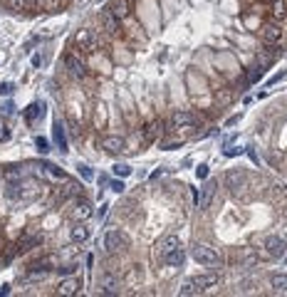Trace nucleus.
<instances>
[{"label":"nucleus","mask_w":287,"mask_h":297,"mask_svg":"<svg viewBox=\"0 0 287 297\" xmlns=\"http://www.w3.org/2000/svg\"><path fill=\"white\" fill-rule=\"evenodd\" d=\"M114 173L121 176V178H127V176L132 173V166H129V164H116V166H114Z\"/></svg>","instance_id":"2f4dec72"},{"label":"nucleus","mask_w":287,"mask_h":297,"mask_svg":"<svg viewBox=\"0 0 287 297\" xmlns=\"http://www.w3.org/2000/svg\"><path fill=\"white\" fill-rule=\"evenodd\" d=\"M260 77H263V69H260V67L255 64V67L250 69V74H248V80H250V82H258Z\"/></svg>","instance_id":"f704fd0d"},{"label":"nucleus","mask_w":287,"mask_h":297,"mask_svg":"<svg viewBox=\"0 0 287 297\" xmlns=\"http://www.w3.org/2000/svg\"><path fill=\"white\" fill-rule=\"evenodd\" d=\"M124 146H127L124 136H104L102 139V148L104 151H111V154H121L124 151Z\"/></svg>","instance_id":"f8f14e48"},{"label":"nucleus","mask_w":287,"mask_h":297,"mask_svg":"<svg viewBox=\"0 0 287 297\" xmlns=\"http://www.w3.org/2000/svg\"><path fill=\"white\" fill-rule=\"evenodd\" d=\"M40 64H43V57L35 55V57H32V67H40Z\"/></svg>","instance_id":"a19ab883"},{"label":"nucleus","mask_w":287,"mask_h":297,"mask_svg":"<svg viewBox=\"0 0 287 297\" xmlns=\"http://www.w3.org/2000/svg\"><path fill=\"white\" fill-rule=\"evenodd\" d=\"M52 134H55L57 148L65 154V151H67V139H65V127H62V122H57V119H55V129H52Z\"/></svg>","instance_id":"4be33fe9"},{"label":"nucleus","mask_w":287,"mask_h":297,"mask_svg":"<svg viewBox=\"0 0 287 297\" xmlns=\"http://www.w3.org/2000/svg\"><path fill=\"white\" fill-rule=\"evenodd\" d=\"M200 292H203V290H200L193 280H186V282L178 287V295H181V297H193V295H200Z\"/></svg>","instance_id":"b1692460"},{"label":"nucleus","mask_w":287,"mask_h":297,"mask_svg":"<svg viewBox=\"0 0 287 297\" xmlns=\"http://www.w3.org/2000/svg\"><path fill=\"white\" fill-rule=\"evenodd\" d=\"M272 18L275 20H282L285 18V13H287V5H285V0H272Z\"/></svg>","instance_id":"a878e982"},{"label":"nucleus","mask_w":287,"mask_h":297,"mask_svg":"<svg viewBox=\"0 0 287 297\" xmlns=\"http://www.w3.org/2000/svg\"><path fill=\"white\" fill-rule=\"evenodd\" d=\"M77 171L82 173V178H85V181H92V169H89L87 164H79V166H77Z\"/></svg>","instance_id":"473e14b6"},{"label":"nucleus","mask_w":287,"mask_h":297,"mask_svg":"<svg viewBox=\"0 0 287 297\" xmlns=\"http://www.w3.org/2000/svg\"><path fill=\"white\" fill-rule=\"evenodd\" d=\"M3 114H5V117L13 114V104H5V106H3Z\"/></svg>","instance_id":"ea45409f"},{"label":"nucleus","mask_w":287,"mask_h":297,"mask_svg":"<svg viewBox=\"0 0 287 297\" xmlns=\"http://www.w3.org/2000/svg\"><path fill=\"white\" fill-rule=\"evenodd\" d=\"M161 136H163V122H161V119L149 122L146 129H144V139H146V141H156V139H161Z\"/></svg>","instance_id":"dca6fc26"},{"label":"nucleus","mask_w":287,"mask_h":297,"mask_svg":"<svg viewBox=\"0 0 287 297\" xmlns=\"http://www.w3.org/2000/svg\"><path fill=\"white\" fill-rule=\"evenodd\" d=\"M277 57H280V47H277V45H267L263 52H258L255 62H258V67H260V69H265V67H270Z\"/></svg>","instance_id":"6e6552de"},{"label":"nucleus","mask_w":287,"mask_h":297,"mask_svg":"<svg viewBox=\"0 0 287 297\" xmlns=\"http://www.w3.org/2000/svg\"><path fill=\"white\" fill-rule=\"evenodd\" d=\"M65 69H67V74L72 80H85L87 77V64H85V60H82L79 52L65 55Z\"/></svg>","instance_id":"20e7f679"},{"label":"nucleus","mask_w":287,"mask_h":297,"mask_svg":"<svg viewBox=\"0 0 287 297\" xmlns=\"http://www.w3.org/2000/svg\"><path fill=\"white\" fill-rule=\"evenodd\" d=\"M69 238H72V243H85L89 238V228L82 226V223H77V226L69 231Z\"/></svg>","instance_id":"412c9836"},{"label":"nucleus","mask_w":287,"mask_h":297,"mask_svg":"<svg viewBox=\"0 0 287 297\" xmlns=\"http://www.w3.org/2000/svg\"><path fill=\"white\" fill-rule=\"evenodd\" d=\"M35 146H37L40 154H47V151H50V144H47L45 136H37V139H35Z\"/></svg>","instance_id":"7c9ffc66"},{"label":"nucleus","mask_w":287,"mask_h":297,"mask_svg":"<svg viewBox=\"0 0 287 297\" xmlns=\"http://www.w3.org/2000/svg\"><path fill=\"white\" fill-rule=\"evenodd\" d=\"M191 255H193L196 263L203 265V268H218L221 265V255L216 253V248H211L206 243H196L193 250H191Z\"/></svg>","instance_id":"f257e3e1"},{"label":"nucleus","mask_w":287,"mask_h":297,"mask_svg":"<svg viewBox=\"0 0 287 297\" xmlns=\"http://www.w3.org/2000/svg\"><path fill=\"white\" fill-rule=\"evenodd\" d=\"M79 193H82V186L77 181H67V186L55 196V206H60V203H65V201H69V198H74Z\"/></svg>","instance_id":"1a4fd4ad"},{"label":"nucleus","mask_w":287,"mask_h":297,"mask_svg":"<svg viewBox=\"0 0 287 297\" xmlns=\"http://www.w3.org/2000/svg\"><path fill=\"white\" fill-rule=\"evenodd\" d=\"M5 176H8V178H15V176H20V169H18V166H8Z\"/></svg>","instance_id":"58836bf2"},{"label":"nucleus","mask_w":287,"mask_h":297,"mask_svg":"<svg viewBox=\"0 0 287 297\" xmlns=\"http://www.w3.org/2000/svg\"><path fill=\"white\" fill-rule=\"evenodd\" d=\"M55 270H57L60 275H69V273H74V270H77V265H74V263H67V265H57Z\"/></svg>","instance_id":"72a5a7b5"},{"label":"nucleus","mask_w":287,"mask_h":297,"mask_svg":"<svg viewBox=\"0 0 287 297\" xmlns=\"http://www.w3.org/2000/svg\"><path fill=\"white\" fill-rule=\"evenodd\" d=\"M230 102H233V89H230V87L216 89V104H221V106H228Z\"/></svg>","instance_id":"393cba45"},{"label":"nucleus","mask_w":287,"mask_h":297,"mask_svg":"<svg viewBox=\"0 0 287 297\" xmlns=\"http://www.w3.org/2000/svg\"><path fill=\"white\" fill-rule=\"evenodd\" d=\"M92 215H94V211H92V203H89L87 198L74 196V198L69 201V218H72L74 223H85V220H89Z\"/></svg>","instance_id":"7ed1b4c3"},{"label":"nucleus","mask_w":287,"mask_h":297,"mask_svg":"<svg viewBox=\"0 0 287 297\" xmlns=\"http://www.w3.org/2000/svg\"><path fill=\"white\" fill-rule=\"evenodd\" d=\"M213 191H216V183H206V189H203V198H200V208H208L211 206V196H213Z\"/></svg>","instance_id":"bb28decb"},{"label":"nucleus","mask_w":287,"mask_h":297,"mask_svg":"<svg viewBox=\"0 0 287 297\" xmlns=\"http://www.w3.org/2000/svg\"><path fill=\"white\" fill-rule=\"evenodd\" d=\"M109 189H111L114 193H121V191H124V181H111Z\"/></svg>","instance_id":"e433bc0d"},{"label":"nucleus","mask_w":287,"mask_h":297,"mask_svg":"<svg viewBox=\"0 0 287 297\" xmlns=\"http://www.w3.org/2000/svg\"><path fill=\"white\" fill-rule=\"evenodd\" d=\"M107 10H109L116 20H127L129 13H132V5H129V0H111Z\"/></svg>","instance_id":"9d476101"},{"label":"nucleus","mask_w":287,"mask_h":297,"mask_svg":"<svg viewBox=\"0 0 287 297\" xmlns=\"http://www.w3.org/2000/svg\"><path fill=\"white\" fill-rule=\"evenodd\" d=\"M129 248V235L124 231H109L104 235V250L107 253H119V250H127Z\"/></svg>","instance_id":"39448f33"},{"label":"nucleus","mask_w":287,"mask_h":297,"mask_svg":"<svg viewBox=\"0 0 287 297\" xmlns=\"http://www.w3.org/2000/svg\"><path fill=\"white\" fill-rule=\"evenodd\" d=\"M260 37L267 42V45H277L280 40H282V27L272 20V22H265L263 27H260Z\"/></svg>","instance_id":"423d86ee"},{"label":"nucleus","mask_w":287,"mask_h":297,"mask_svg":"<svg viewBox=\"0 0 287 297\" xmlns=\"http://www.w3.org/2000/svg\"><path fill=\"white\" fill-rule=\"evenodd\" d=\"M99 22H102V30H104V32H109V35H116V32H119V20H116L109 10H104V13L99 15Z\"/></svg>","instance_id":"a211bd4d"},{"label":"nucleus","mask_w":287,"mask_h":297,"mask_svg":"<svg viewBox=\"0 0 287 297\" xmlns=\"http://www.w3.org/2000/svg\"><path fill=\"white\" fill-rule=\"evenodd\" d=\"M97 47V35L92 30H79L74 37H72V52H79V55H87Z\"/></svg>","instance_id":"f03ea898"},{"label":"nucleus","mask_w":287,"mask_h":297,"mask_svg":"<svg viewBox=\"0 0 287 297\" xmlns=\"http://www.w3.org/2000/svg\"><path fill=\"white\" fill-rule=\"evenodd\" d=\"M13 82H3V85H0V94H3V97H8V94H13Z\"/></svg>","instance_id":"c9c22d12"},{"label":"nucleus","mask_w":287,"mask_h":297,"mask_svg":"<svg viewBox=\"0 0 287 297\" xmlns=\"http://www.w3.org/2000/svg\"><path fill=\"white\" fill-rule=\"evenodd\" d=\"M35 117H37V119L43 117V104H30V106H27L25 119H27V122H35Z\"/></svg>","instance_id":"cd10ccee"},{"label":"nucleus","mask_w":287,"mask_h":297,"mask_svg":"<svg viewBox=\"0 0 287 297\" xmlns=\"http://www.w3.org/2000/svg\"><path fill=\"white\" fill-rule=\"evenodd\" d=\"M79 290H82V280H79V277H65V280L60 282V287H57V292L65 295V297L77 295Z\"/></svg>","instance_id":"4468645a"},{"label":"nucleus","mask_w":287,"mask_h":297,"mask_svg":"<svg viewBox=\"0 0 287 297\" xmlns=\"http://www.w3.org/2000/svg\"><path fill=\"white\" fill-rule=\"evenodd\" d=\"M196 173H198V178H208V166H206V164H200Z\"/></svg>","instance_id":"4c0bfd02"},{"label":"nucleus","mask_w":287,"mask_h":297,"mask_svg":"<svg viewBox=\"0 0 287 297\" xmlns=\"http://www.w3.org/2000/svg\"><path fill=\"white\" fill-rule=\"evenodd\" d=\"M270 285L275 290V295H287V275L285 273H277L270 277Z\"/></svg>","instance_id":"aec40b11"},{"label":"nucleus","mask_w":287,"mask_h":297,"mask_svg":"<svg viewBox=\"0 0 287 297\" xmlns=\"http://www.w3.org/2000/svg\"><path fill=\"white\" fill-rule=\"evenodd\" d=\"M5 3H8V8H10V10H15V13L27 10V0H5Z\"/></svg>","instance_id":"c85d7f7f"},{"label":"nucleus","mask_w":287,"mask_h":297,"mask_svg":"<svg viewBox=\"0 0 287 297\" xmlns=\"http://www.w3.org/2000/svg\"><path fill=\"white\" fill-rule=\"evenodd\" d=\"M171 124L174 127H196V117L191 114V111H186V109H178V111H174Z\"/></svg>","instance_id":"2eb2a0df"},{"label":"nucleus","mask_w":287,"mask_h":297,"mask_svg":"<svg viewBox=\"0 0 287 297\" xmlns=\"http://www.w3.org/2000/svg\"><path fill=\"white\" fill-rule=\"evenodd\" d=\"M176 245H181L176 235H163V238L158 240V245H156V255H158V257H163L166 253H171Z\"/></svg>","instance_id":"f3484780"},{"label":"nucleus","mask_w":287,"mask_h":297,"mask_svg":"<svg viewBox=\"0 0 287 297\" xmlns=\"http://www.w3.org/2000/svg\"><path fill=\"white\" fill-rule=\"evenodd\" d=\"M161 260H163V263H166L169 268H181V265H183V260H186V253H183L181 245H176L171 253H166Z\"/></svg>","instance_id":"ddd939ff"},{"label":"nucleus","mask_w":287,"mask_h":297,"mask_svg":"<svg viewBox=\"0 0 287 297\" xmlns=\"http://www.w3.org/2000/svg\"><path fill=\"white\" fill-rule=\"evenodd\" d=\"M102 287H104V295H116L119 292V280H116V275H104L102 277Z\"/></svg>","instance_id":"5701e85b"},{"label":"nucleus","mask_w":287,"mask_h":297,"mask_svg":"<svg viewBox=\"0 0 287 297\" xmlns=\"http://www.w3.org/2000/svg\"><path fill=\"white\" fill-rule=\"evenodd\" d=\"M0 178H3V171H0Z\"/></svg>","instance_id":"79ce46f5"},{"label":"nucleus","mask_w":287,"mask_h":297,"mask_svg":"<svg viewBox=\"0 0 287 297\" xmlns=\"http://www.w3.org/2000/svg\"><path fill=\"white\" fill-rule=\"evenodd\" d=\"M218 280H221V275L218 273H208V275H196L193 277V282L200 287V290H208V287H216L218 285Z\"/></svg>","instance_id":"6ab92c4d"},{"label":"nucleus","mask_w":287,"mask_h":297,"mask_svg":"<svg viewBox=\"0 0 287 297\" xmlns=\"http://www.w3.org/2000/svg\"><path fill=\"white\" fill-rule=\"evenodd\" d=\"M225 183H228V189H245V183H248V173L245 171H240V169H235V171H228L225 173Z\"/></svg>","instance_id":"9b49d317"},{"label":"nucleus","mask_w":287,"mask_h":297,"mask_svg":"<svg viewBox=\"0 0 287 297\" xmlns=\"http://www.w3.org/2000/svg\"><path fill=\"white\" fill-rule=\"evenodd\" d=\"M285 250H287V245H285V240H282L280 235H270V238L265 240V253H267L270 257L282 260V257H285Z\"/></svg>","instance_id":"0eeeda50"},{"label":"nucleus","mask_w":287,"mask_h":297,"mask_svg":"<svg viewBox=\"0 0 287 297\" xmlns=\"http://www.w3.org/2000/svg\"><path fill=\"white\" fill-rule=\"evenodd\" d=\"M43 166L47 169V173H50V176H55V178H67V176H65V171H62V169H57L55 164H47V161H43Z\"/></svg>","instance_id":"c756f323"}]
</instances>
